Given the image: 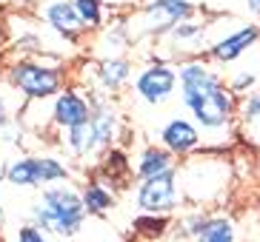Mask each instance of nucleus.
<instances>
[{"instance_id":"nucleus-1","label":"nucleus","mask_w":260,"mask_h":242,"mask_svg":"<svg viewBox=\"0 0 260 242\" xmlns=\"http://www.w3.org/2000/svg\"><path fill=\"white\" fill-rule=\"evenodd\" d=\"M180 94L183 103L194 120L209 131L229 129L235 120L237 100L232 94V89H226V83L220 80V74H214L206 63L189 60L180 66Z\"/></svg>"},{"instance_id":"nucleus-2","label":"nucleus","mask_w":260,"mask_h":242,"mask_svg":"<svg viewBox=\"0 0 260 242\" xmlns=\"http://www.w3.org/2000/svg\"><path fill=\"white\" fill-rule=\"evenodd\" d=\"M83 211H86V205L75 191L52 188V191H46L43 199L38 203L35 217H38V222L43 228H54L57 234L72 236L77 228H80V222H83Z\"/></svg>"},{"instance_id":"nucleus-3","label":"nucleus","mask_w":260,"mask_h":242,"mask_svg":"<svg viewBox=\"0 0 260 242\" xmlns=\"http://www.w3.org/2000/svg\"><path fill=\"white\" fill-rule=\"evenodd\" d=\"M191 12L194 9L189 0H152L143 9L140 23H143V31H149V34H166L175 26H180Z\"/></svg>"},{"instance_id":"nucleus-4","label":"nucleus","mask_w":260,"mask_h":242,"mask_svg":"<svg viewBox=\"0 0 260 242\" xmlns=\"http://www.w3.org/2000/svg\"><path fill=\"white\" fill-rule=\"evenodd\" d=\"M12 83L29 97H49L60 86V74L54 68L38 66V63H17L12 68Z\"/></svg>"},{"instance_id":"nucleus-5","label":"nucleus","mask_w":260,"mask_h":242,"mask_svg":"<svg viewBox=\"0 0 260 242\" xmlns=\"http://www.w3.org/2000/svg\"><path fill=\"white\" fill-rule=\"evenodd\" d=\"M138 203L143 211H172L177 205V188H175V168L166 171L160 177H152L140 185V194H138Z\"/></svg>"},{"instance_id":"nucleus-6","label":"nucleus","mask_w":260,"mask_h":242,"mask_svg":"<svg viewBox=\"0 0 260 242\" xmlns=\"http://www.w3.org/2000/svg\"><path fill=\"white\" fill-rule=\"evenodd\" d=\"M175 83H177V74L169 66H152L138 77V94L146 103L157 106L175 91Z\"/></svg>"},{"instance_id":"nucleus-7","label":"nucleus","mask_w":260,"mask_h":242,"mask_svg":"<svg viewBox=\"0 0 260 242\" xmlns=\"http://www.w3.org/2000/svg\"><path fill=\"white\" fill-rule=\"evenodd\" d=\"M257 40H260L257 26H243V29L226 34V37L214 40L212 43V57L214 60H220V63H232V60H237L240 54H246L249 49H254Z\"/></svg>"},{"instance_id":"nucleus-8","label":"nucleus","mask_w":260,"mask_h":242,"mask_svg":"<svg viewBox=\"0 0 260 242\" xmlns=\"http://www.w3.org/2000/svg\"><path fill=\"white\" fill-rule=\"evenodd\" d=\"M92 117L89 106H86V100L75 91H63L57 103H54V123L57 126H66V129H75L80 123H86Z\"/></svg>"},{"instance_id":"nucleus-9","label":"nucleus","mask_w":260,"mask_h":242,"mask_svg":"<svg viewBox=\"0 0 260 242\" xmlns=\"http://www.w3.org/2000/svg\"><path fill=\"white\" fill-rule=\"evenodd\" d=\"M43 15H46V20L52 23L60 34H66V37H75L77 31L83 29L75 3H69V0H49L46 6H43Z\"/></svg>"},{"instance_id":"nucleus-10","label":"nucleus","mask_w":260,"mask_h":242,"mask_svg":"<svg viewBox=\"0 0 260 242\" xmlns=\"http://www.w3.org/2000/svg\"><path fill=\"white\" fill-rule=\"evenodd\" d=\"M160 137L175 154H189V151H194V148L200 145L198 129H194L191 123H186V120H172L166 129H163Z\"/></svg>"},{"instance_id":"nucleus-11","label":"nucleus","mask_w":260,"mask_h":242,"mask_svg":"<svg viewBox=\"0 0 260 242\" xmlns=\"http://www.w3.org/2000/svg\"><path fill=\"white\" fill-rule=\"evenodd\" d=\"M69 145H72V151L75 154H89V151H94V148L100 145L92 117H89L86 123H80V126H75V129H69Z\"/></svg>"},{"instance_id":"nucleus-12","label":"nucleus","mask_w":260,"mask_h":242,"mask_svg":"<svg viewBox=\"0 0 260 242\" xmlns=\"http://www.w3.org/2000/svg\"><path fill=\"white\" fill-rule=\"evenodd\" d=\"M138 171L146 180L160 177V174H166V171H172V157H169V151H163V148H149V151L143 154V159H140Z\"/></svg>"},{"instance_id":"nucleus-13","label":"nucleus","mask_w":260,"mask_h":242,"mask_svg":"<svg viewBox=\"0 0 260 242\" xmlns=\"http://www.w3.org/2000/svg\"><path fill=\"white\" fill-rule=\"evenodd\" d=\"M198 242H235V225L226 217H209Z\"/></svg>"},{"instance_id":"nucleus-14","label":"nucleus","mask_w":260,"mask_h":242,"mask_svg":"<svg viewBox=\"0 0 260 242\" xmlns=\"http://www.w3.org/2000/svg\"><path fill=\"white\" fill-rule=\"evenodd\" d=\"M129 77V66L123 60H106L103 66H100V83L106 86L109 91L120 89V83Z\"/></svg>"},{"instance_id":"nucleus-15","label":"nucleus","mask_w":260,"mask_h":242,"mask_svg":"<svg viewBox=\"0 0 260 242\" xmlns=\"http://www.w3.org/2000/svg\"><path fill=\"white\" fill-rule=\"evenodd\" d=\"M35 159V182H52L66 177V168L52 157H31Z\"/></svg>"},{"instance_id":"nucleus-16","label":"nucleus","mask_w":260,"mask_h":242,"mask_svg":"<svg viewBox=\"0 0 260 242\" xmlns=\"http://www.w3.org/2000/svg\"><path fill=\"white\" fill-rule=\"evenodd\" d=\"M92 123H94V131H98L100 145H109L112 140H115V117H112L109 108H98V111L92 114Z\"/></svg>"},{"instance_id":"nucleus-17","label":"nucleus","mask_w":260,"mask_h":242,"mask_svg":"<svg viewBox=\"0 0 260 242\" xmlns=\"http://www.w3.org/2000/svg\"><path fill=\"white\" fill-rule=\"evenodd\" d=\"M6 177L15 185H38L35 182V159H17L15 166H9Z\"/></svg>"},{"instance_id":"nucleus-18","label":"nucleus","mask_w":260,"mask_h":242,"mask_svg":"<svg viewBox=\"0 0 260 242\" xmlns=\"http://www.w3.org/2000/svg\"><path fill=\"white\" fill-rule=\"evenodd\" d=\"M80 15L83 29H98L100 26V0H72Z\"/></svg>"},{"instance_id":"nucleus-19","label":"nucleus","mask_w":260,"mask_h":242,"mask_svg":"<svg viewBox=\"0 0 260 242\" xmlns=\"http://www.w3.org/2000/svg\"><path fill=\"white\" fill-rule=\"evenodd\" d=\"M83 205L89 211H106L109 205H112V194L103 185H89L83 194Z\"/></svg>"},{"instance_id":"nucleus-20","label":"nucleus","mask_w":260,"mask_h":242,"mask_svg":"<svg viewBox=\"0 0 260 242\" xmlns=\"http://www.w3.org/2000/svg\"><path fill=\"white\" fill-rule=\"evenodd\" d=\"M240 120L246 126H252V123L260 120V91H249V97L240 103Z\"/></svg>"},{"instance_id":"nucleus-21","label":"nucleus","mask_w":260,"mask_h":242,"mask_svg":"<svg viewBox=\"0 0 260 242\" xmlns=\"http://www.w3.org/2000/svg\"><path fill=\"white\" fill-rule=\"evenodd\" d=\"M254 80H257V71H249V68H246V71H240V74L235 77V80H232L229 83V89H232V94H243L246 89L252 91V86H254Z\"/></svg>"},{"instance_id":"nucleus-22","label":"nucleus","mask_w":260,"mask_h":242,"mask_svg":"<svg viewBox=\"0 0 260 242\" xmlns=\"http://www.w3.org/2000/svg\"><path fill=\"white\" fill-rule=\"evenodd\" d=\"M103 171H106V174H112V180H120V177L126 174V159H123V154H120V151L109 154Z\"/></svg>"},{"instance_id":"nucleus-23","label":"nucleus","mask_w":260,"mask_h":242,"mask_svg":"<svg viewBox=\"0 0 260 242\" xmlns=\"http://www.w3.org/2000/svg\"><path fill=\"white\" fill-rule=\"evenodd\" d=\"M138 225V231H143V234H149V236H157V234H163V225H166V220H138L135 222Z\"/></svg>"},{"instance_id":"nucleus-24","label":"nucleus","mask_w":260,"mask_h":242,"mask_svg":"<svg viewBox=\"0 0 260 242\" xmlns=\"http://www.w3.org/2000/svg\"><path fill=\"white\" fill-rule=\"evenodd\" d=\"M209 222V217H203V214H194V217H189L186 220V234L191 236H200V231H203V225Z\"/></svg>"},{"instance_id":"nucleus-25","label":"nucleus","mask_w":260,"mask_h":242,"mask_svg":"<svg viewBox=\"0 0 260 242\" xmlns=\"http://www.w3.org/2000/svg\"><path fill=\"white\" fill-rule=\"evenodd\" d=\"M17 242H46V239H43V234H40L35 225H26V228H20Z\"/></svg>"},{"instance_id":"nucleus-26","label":"nucleus","mask_w":260,"mask_h":242,"mask_svg":"<svg viewBox=\"0 0 260 242\" xmlns=\"http://www.w3.org/2000/svg\"><path fill=\"white\" fill-rule=\"evenodd\" d=\"M246 6H249L252 15H260V0H246Z\"/></svg>"},{"instance_id":"nucleus-27","label":"nucleus","mask_w":260,"mask_h":242,"mask_svg":"<svg viewBox=\"0 0 260 242\" xmlns=\"http://www.w3.org/2000/svg\"><path fill=\"white\" fill-rule=\"evenodd\" d=\"M252 129L257 131V140H260V120H257V123H252Z\"/></svg>"},{"instance_id":"nucleus-28","label":"nucleus","mask_w":260,"mask_h":242,"mask_svg":"<svg viewBox=\"0 0 260 242\" xmlns=\"http://www.w3.org/2000/svg\"><path fill=\"white\" fill-rule=\"evenodd\" d=\"M0 228H3V211H0Z\"/></svg>"}]
</instances>
